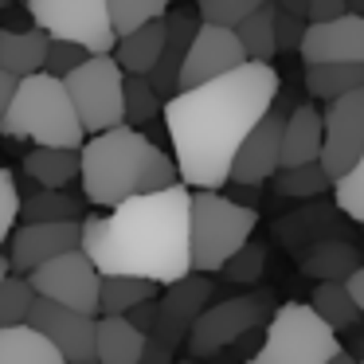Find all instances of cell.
Segmentation results:
<instances>
[{"instance_id": "obj_24", "label": "cell", "mask_w": 364, "mask_h": 364, "mask_svg": "<svg viewBox=\"0 0 364 364\" xmlns=\"http://www.w3.org/2000/svg\"><path fill=\"white\" fill-rule=\"evenodd\" d=\"M24 173L43 188H71L79 181V149L67 145H36L24 157Z\"/></svg>"}, {"instance_id": "obj_38", "label": "cell", "mask_w": 364, "mask_h": 364, "mask_svg": "<svg viewBox=\"0 0 364 364\" xmlns=\"http://www.w3.org/2000/svg\"><path fill=\"white\" fill-rule=\"evenodd\" d=\"M87 55H90V51L82 48V43H75V40H55V36H51V40H48V51H43V71L63 79V75L71 71V67H79Z\"/></svg>"}, {"instance_id": "obj_49", "label": "cell", "mask_w": 364, "mask_h": 364, "mask_svg": "<svg viewBox=\"0 0 364 364\" xmlns=\"http://www.w3.org/2000/svg\"><path fill=\"white\" fill-rule=\"evenodd\" d=\"M9 270H12V267H9V255H0V278L9 274Z\"/></svg>"}, {"instance_id": "obj_44", "label": "cell", "mask_w": 364, "mask_h": 364, "mask_svg": "<svg viewBox=\"0 0 364 364\" xmlns=\"http://www.w3.org/2000/svg\"><path fill=\"white\" fill-rule=\"evenodd\" d=\"M0 28H32L28 4H24V9H12V12H9V4H4V9H0Z\"/></svg>"}, {"instance_id": "obj_51", "label": "cell", "mask_w": 364, "mask_h": 364, "mask_svg": "<svg viewBox=\"0 0 364 364\" xmlns=\"http://www.w3.org/2000/svg\"><path fill=\"white\" fill-rule=\"evenodd\" d=\"M4 4H12V0H0V9H4Z\"/></svg>"}, {"instance_id": "obj_34", "label": "cell", "mask_w": 364, "mask_h": 364, "mask_svg": "<svg viewBox=\"0 0 364 364\" xmlns=\"http://www.w3.org/2000/svg\"><path fill=\"white\" fill-rule=\"evenodd\" d=\"M32 282H28L24 274H4L0 278V325H16L28 317V309H32Z\"/></svg>"}, {"instance_id": "obj_50", "label": "cell", "mask_w": 364, "mask_h": 364, "mask_svg": "<svg viewBox=\"0 0 364 364\" xmlns=\"http://www.w3.org/2000/svg\"><path fill=\"white\" fill-rule=\"evenodd\" d=\"M356 360L364 364V341H360V345H356Z\"/></svg>"}, {"instance_id": "obj_14", "label": "cell", "mask_w": 364, "mask_h": 364, "mask_svg": "<svg viewBox=\"0 0 364 364\" xmlns=\"http://www.w3.org/2000/svg\"><path fill=\"white\" fill-rule=\"evenodd\" d=\"M298 55L301 63H364V12L306 20Z\"/></svg>"}, {"instance_id": "obj_45", "label": "cell", "mask_w": 364, "mask_h": 364, "mask_svg": "<svg viewBox=\"0 0 364 364\" xmlns=\"http://www.w3.org/2000/svg\"><path fill=\"white\" fill-rule=\"evenodd\" d=\"M345 286H348V294H353L356 309H360V317H364V267H353V274L345 278Z\"/></svg>"}, {"instance_id": "obj_32", "label": "cell", "mask_w": 364, "mask_h": 364, "mask_svg": "<svg viewBox=\"0 0 364 364\" xmlns=\"http://www.w3.org/2000/svg\"><path fill=\"white\" fill-rule=\"evenodd\" d=\"M122 110H126V122L137 129H145L161 114V95L153 90V82L145 75H126L122 79Z\"/></svg>"}, {"instance_id": "obj_26", "label": "cell", "mask_w": 364, "mask_h": 364, "mask_svg": "<svg viewBox=\"0 0 364 364\" xmlns=\"http://www.w3.org/2000/svg\"><path fill=\"white\" fill-rule=\"evenodd\" d=\"M364 87V63H306V90L309 98H329L348 95V90Z\"/></svg>"}, {"instance_id": "obj_46", "label": "cell", "mask_w": 364, "mask_h": 364, "mask_svg": "<svg viewBox=\"0 0 364 364\" xmlns=\"http://www.w3.org/2000/svg\"><path fill=\"white\" fill-rule=\"evenodd\" d=\"M12 90H16V75H9L4 67H0V114H4V106H9Z\"/></svg>"}, {"instance_id": "obj_15", "label": "cell", "mask_w": 364, "mask_h": 364, "mask_svg": "<svg viewBox=\"0 0 364 364\" xmlns=\"http://www.w3.org/2000/svg\"><path fill=\"white\" fill-rule=\"evenodd\" d=\"M278 149H282V114L274 110V102L267 106L259 122L247 129V137L239 141L235 157H231L228 181L235 184H267L270 173L278 168Z\"/></svg>"}, {"instance_id": "obj_29", "label": "cell", "mask_w": 364, "mask_h": 364, "mask_svg": "<svg viewBox=\"0 0 364 364\" xmlns=\"http://www.w3.org/2000/svg\"><path fill=\"white\" fill-rule=\"evenodd\" d=\"M82 200L67 188H36L32 196H20V220H79Z\"/></svg>"}, {"instance_id": "obj_42", "label": "cell", "mask_w": 364, "mask_h": 364, "mask_svg": "<svg viewBox=\"0 0 364 364\" xmlns=\"http://www.w3.org/2000/svg\"><path fill=\"white\" fill-rule=\"evenodd\" d=\"M176 356L173 345H165L161 337H153V333H145V345H141V360L145 364H168Z\"/></svg>"}, {"instance_id": "obj_36", "label": "cell", "mask_w": 364, "mask_h": 364, "mask_svg": "<svg viewBox=\"0 0 364 364\" xmlns=\"http://www.w3.org/2000/svg\"><path fill=\"white\" fill-rule=\"evenodd\" d=\"M262 267H267V247L255 243V239H247V243L239 247V251L220 267V274L228 278V282H243V286H251V282H259Z\"/></svg>"}, {"instance_id": "obj_22", "label": "cell", "mask_w": 364, "mask_h": 364, "mask_svg": "<svg viewBox=\"0 0 364 364\" xmlns=\"http://www.w3.org/2000/svg\"><path fill=\"white\" fill-rule=\"evenodd\" d=\"M0 364H63L59 348L36 325H0Z\"/></svg>"}, {"instance_id": "obj_48", "label": "cell", "mask_w": 364, "mask_h": 364, "mask_svg": "<svg viewBox=\"0 0 364 364\" xmlns=\"http://www.w3.org/2000/svg\"><path fill=\"white\" fill-rule=\"evenodd\" d=\"M345 9L348 12H364V0H345Z\"/></svg>"}, {"instance_id": "obj_7", "label": "cell", "mask_w": 364, "mask_h": 364, "mask_svg": "<svg viewBox=\"0 0 364 364\" xmlns=\"http://www.w3.org/2000/svg\"><path fill=\"white\" fill-rule=\"evenodd\" d=\"M274 309V294L270 290H251L228 301H208L196 314V321L184 333V353L188 356H215L223 348L239 345L243 337H251L255 329H262V321Z\"/></svg>"}, {"instance_id": "obj_23", "label": "cell", "mask_w": 364, "mask_h": 364, "mask_svg": "<svg viewBox=\"0 0 364 364\" xmlns=\"http://www.w3.org/2000/svg\"><path fill=\"white\" fill-rule=\"evenodd\" d=\"M51 36L43 28H0V67L9 75H32L43 67V51H48Z\"/></svg>"}, {"instance_id": "obj_16", "label": "cell", "mask_w": 364, "mask_h": 364, "mask_svg": "<svg viewBox=\"0 0 364 364\" xmlns=\"http://www.w3.org/2000/svg\"><path fill=\"white\" fill-rule=\"evenodd\" d=\"M208 301H212V282H208V274H200V270H188V274H181L176 282H168L165 298L157 301L153 337H161L165 345H173L176 353H181L184 333H188V325L196 321V314Z\"/></svg>"}, {"instance_id": "obj_8", "label": "cell", "mask_w": 364, "mask_h": 364, "mask_svg": "<svg viewBox=\"0 0 364 364\" xmlns=\"http://www.w3.org/2000/svg\"><path fill=\"white\" fill-rule=\"evenodd\" d=\"M122 79H126V71L118 67L114 55H87L79 67H71L63 75V87L71 95V106L87 134H98V129H110L118 122H126Z\"/></svg>"}, {"instance_id": "obj_28", "label": "cell", "mask_w": 364, "mask_h": 364, "mask_svg": "<svg viewBox=\"0 0 364 364\" xmlns=\"http://www.w3.org/2000/svg\"><path fill=\"white\" fill-rule=\"evenodd\" d=\"M235 36L243 43L247 59H267L274 63L278 43H274V0H262L255 12H247L243 20L235 24Z\"/></svg>"}, {"instance_id": "obj_11", "label": "cell", "mask_w": 364, "mask_h": 364, "mask_svg": "<svg viewBox=\"0 0 364 364\" xmlns=\"http://www.w3.org/2000/svg\"><path fill=\"white\" fill-rule=\"evenodd\" d=\"M364 157V87L337 95L321 110V168L341 176L353 161Z\"/></svg>"}, {"instance_id": "obj_17", "label": "cell", "mask_w": 364, "mask_h": 364, "mask_svg": "<svg viewBox=\"0 0 364 364\" xmlns=\"http://www.w3.org/2000/svg\"><path fill=\"white\" fill-rule=\"evenodd\" d=\"M4 243H9V267L28 274L51 255L79 247V220H24V228H12Z\"/></svg>"}, {"instance_id": "obj_39", "label": "cell", "mask_w": 364, "mask_h": 364, "mask_svg": "<svg viewBox=\"0 0 364 364\" xmlns=\"http://www.w3.org/2000/svg\"><path fill=\"white\" fill-rule=\"evenodd\" d=\"M16 220H20V188H16L9 168L0 165V243L12 235Z\"/></svg>"}, {"instance_id": "obj_5", "label": "cell", "mask_w": 364, "mask_h": 364, "mask_svg": "<svg viewBox=\"0 0 364 364\" xmlns=\"http://www.w3.org/2000/svg\"><path fill=\"white\" fill-rule=\"evenodd\" d=\"M259 212L220 188H188V267L220 274V267L255 235Z\"/></svg>"}, {"instance_id": "obj_1", "label": "cell", "mask_w": 364, "mask_h": 364, "mask_svg": "<svg viewBox=\"0 0 364 364\" xmlns=\"http://www.w3.org/2000/svg\"><path fill=\"white\" fill-rule=\"evenodd\" d=\"M278 87L282 79L274 63L247 59L215 79L168 95L161 110L176 176L188 188H223L239 141L278 98Z\"/></svg>"}, {"instance_id": "obj_25", "label": "cell", "mask_w": 364, "mask_h": 364, "mask_svg": "<svg viewBox=\"0 0 364 364\" xmlns=\"http://www.w3.org/2000/svg\"><path fill=\"white\" fill-rule=\"evenodd\" d=\"M309 306L317 309V317H321L329 329H353L356 321H360V309H356L353 294H348L345 278H317L314 294H309Z\"/></svg>"}, {"instance_id": "obj_27", "label": "cell", "mask_w": 364, "mask_h": 364, "mask_svg": "<svg viewBox=\"0 0 364 364\" xmlns=\"http://www.w3.org/2000/svg\"><path fill=\"white\" fill-rule=\"evenodd\" d=\"M141 298H157V282L137 274H102L98 270V314H126Z\"/></svg>"}, {"instance_id": "obj_6", "label": "cell", "mask_w": 364, "mask_h": 364, "mask_svg": "<svg viewBox=\"0 0 364 364\" xmlns=\"http://www.w3.org/2000/svg\"><path fill=\"white\" fill-rule=\"evenodd\" d=\"M255 364H353V353L341 348L337 329H329L309 301H286L270 309Z\"/></svg>"}, {"instance_id": "obj_43", "label": "cell", "mask_w": 364, "mask_h": 364, "mask_svg": "<svg viewBox=\"0 0 364 364\" xmlns=\"http://www.w3.org/2000/svg\"><path fill=\"white\" fill-rule=\"evenodd\" d=\"M345 9V0H309V20H329V16H341Z\"/></svg>"}, {"instance_id": "obj_4", "label": "cell", "mask_w": 364, "mask_h": 364, "mask_svg": "<svg viewBox=\"0 0 364 364\" xmlns=\"http://www.w3.org/2000/svg\"><path fill=\"white\" fill-rule=\"evenodd\" d=\"M0 134L20 137V141H36V145L79 149L87 129H82L79 114H75L63 79L48 75L40 67V71L16 79V90H12L9 106L0 114Z\"/></svg>"}, {"instance_id": "obj_13", "label": "cell", "mask_w": 364, "mask_h": 364, "mask_svg": "<svg viewBox=\"0 0 364 364\" xmlns=\"http://www.w3.org/2000/svg\"><path fill=\"white\" fill-rule=\"evenodd\" d=\"M239 63H247V51H243V43H239L235 28L200 20L192 40H188V51H184V59H181L176 90L208 82V79H215V75L231 71V67H239Z\"/></svg>"}, {"instance_id": "obj_10", "label": "cell", "mask_w": 364, "mask_h": 364, "mask_svg": "<svg viewBox=\"0 0 364 364\" xmlns=\"http://www.w3.org/2000/svg\"><path fill=\"white\" fill-rule=\"evenodd\" d=\"M28 282L40 298H51L59 306L82 309V314H98V267L87 259L82 247L59 251L51 259H43L40 267L28 270Z\"/></svg>"}, {"instance_id": "obj_3", "label": "cell", "mask_w": 364, "mask_h": 364, "mask_svg": "<svg viewBox=\"0 0 364 364\" xmlns=\"http://www.w3.org/2000/svg\"><path fill=\"white\" fill-rule=\"evenodd\" d=\"M176 181V161L165 157V149L129 122L98 129L79 145V184L87 204L95 208H110L134 192L168 188Z\"/></svg>"}, {"instance_id": "obj_30", "label": "cell", "mask_w": 364, "mask_h": 364, "mask_svg": "<svg viewBox=\"0 0 364 364\" xmlns=\"http://www.w3.org/2000/svg\"><path fill=\"white\" fill-rule=\"evenodd\" d=\"M353 267H360V259H356V251L348 243H341V239H325V243H317L314 251L301 259V270H306L309 278H348Z\"/></svg>"}, {"instance_id": "obj_37", "label": "cell", "mask_w": 364, "mask_h": 364, "mask_svg": "<svg viewBox=\"0 0 364 364\" xmlns=\"http://www.w3.org/2000/svg\"><path fill=\"white\" fill-rule=\"evenodd\" d=\"M262 0H196V16L208 20V24H223L235 28L247 12H255Z\"/></svg>"}, {"instance_id": "obj_35", "label": "cell", "mask_w": 364, "mask_h": 364, "mask_svg": "<svg viewBox=\"0 0 364 364\" xmlns=\"http://www.w3.org/2000/svg\"><path fill=\"white\" fill-rule=\"evenodd\" d=\"M333 192H337V208L348 220L364 223V157L353 161L341 176H333Z\"/></svg>"}, {"instance_id": "obj_20", "label": "cell", "mask_w": 364, "mask_h": 364, "mask_svg": "<svg viewBox=\"0 0 364 364\" xmlns=\"http://www.w3.org/2000/svg\"><path fill=\"white\" fill-rule=\"evenodd\" d=\"M145 333L126 321V314H95V360L98 364H141Z\"/></svg>"}, {"instance_id": "obj_31", "label": "cell", "mask_w": 364, "mask_h": 364, "mask_svg": "<svg viewBox=\"0 0 364 364\" xmlns=\"http://www.w3.org/2000/svg\"><path fill=\"white\" fill-rule=\"evenodd\" d=\"M270 181L282 196H317L333 184V176L321 168V161H306V165H286V168L278 165L270 173Z\"/></svg>"}, {"instance_id": "obj_41", "label": "cell", "mask_w": 364, "mask_h": 364, "mask_svg": "<svg viewBox=\"0 0 364 364\" xmlns=\"http://www.w3.org/2000/svg\"><path fill=\"white\" fill-rule=\"evenodd\" d=\"M126 321L134 325L137 333H153V325H157V298L134 301V306L126 309Z\"/></svg>"}, {"instance_id": "obj_18", "label": "cell", "mask_w": 364, "mask_h": 364, "mask_svg": "<svg viewBox=\"0 0 364 364\" xmlns=\"http://www.w3.org/2000/svg\"><path fill=\"white\" fill-rule=\"evenodd\" d=\"M165 40H161V55L157 63L145 71V79L153 82V90L161 95V102H165L168 95H176V75H181V59L184 51H188V40L192 32H196L200 16L196 9H165Z\"/></svg>"}, {"instance_id": "obj_33", "label": "cell", "mask_w": 364, "mask_h": 364, "mask_svg": "<svg viewBox=\"0 0 364 364\" xmlns=\"http://www.w3.org/2000/svg\"><path fill=\"white\" fill-rule=\"evenodd\" d=\"M173 0H106V16H110L114 36L129 32V28L145 24V20H157L165 16V9Z\"/></svg>"}, {"instance_id": "obj_12", "label": "cell", "mask_w": 364, "mask_h": 364, "mask_svg": "<svg viewBox=\"0 0 364 364\" xmlns=\"http://www.w3.org/2000/svg\"><path fill=\"white\" fill-rule=\"evenodd\" d=\"M24 321L36 325V329H40L43 337L59 348L63 364H90V360H95V314L59 306V301L40 298V294H36Z\"/></svg>"}, {"instance_id": "obj_47", "label": "cell", "mask_w": 364, "mask_h": 364, "mask_svg": "<svg viewBox=\"0 0 364 364\" xmlns=\"http://www.w3.org/2000/svg\"><path fill=\"white\" fill-rule=\"evenodd\" d=\"M282 12H294V16H306L309 20V0H274Z\"/></svg>"}, {"instance_id": "obj_40", "label": "cell", "mask_w": 364, "mask_h": 364, "mask_svg": "<svg viewBox=\"0 0 364 364\" xmlns=\"http://www.w3.org/2000/svg\"><path fill=\"white\" fill-rule=\"evenodd\" d=\"M301 32H306V16L282 12V9L274 4V43H278V51H298Z\"/></svg>"}, {"instance_id": "obj_9", "label": "cell", "mask_w": 364, "mask_h": 364, "mask_svg": "<svg viewBox=\"0 0 364 364\" xmlns=\"http://www.w3.org/2000/svg\"><path fill=\"white\" fill-rule=\"evenodd\" d=\"M36 28H43L55 40H75L90 55H110L114 28L106 16V0H24Z\"/></svg>"}, {"instance_id": "obj_2", "label": "cell", "mask_w": 364, "mask_h": 364, "mask_svg": "<svg viewBox=\"0 0 364 364\" xmlns=\"http://www.w3.org/2000/svg\"><path fill=\"white\" fill-rule=\"evenodd\" d=\"M79 247L102 274H137L157 286L188 274V184L110 204V215L79 220Z\"/></svg>"}, {"instance_id": "obj_19", "label": "cell", "mask_w": 364, "mask_h": 364, "mask_svg": "<svg viewBox=\"0 0 364 364\" xmlns=\"http://www.w3.org/2000/svg\"><path fill=\"white\" fill-rule=\"evenodd\" d=\"M321 157V110L309 102L294 106L290 118H282V149H278V165H306V161Z\"/></svg>"}, {"instance_id": "obj_21", "label": "cell", "mask_w": 364, "mask_h": 364, "mask_svg": "<svg viewBox=\"0 0 364 364\" xmlns=\"http://www.w3.org/2000/svg\"><path fill=\"white\" fill-rule=\"evenodd\" d=\"M161 40H165V20L157 16V20H145V24L122 32L118 40H114L110 55L118 59V67L126 75H145L161 55Z\"/></svg>"}, {"instance_id": "obj_52", "label": "cell", "mask_w": 364, "mask_h": 364, "mask_svg": "<svg viewBox=\"0 0 364 364\" xmlns=\"http://www.w3.org/2000/svg\"><path fill=\"white\" fill-rule=\"evenodd\" d=\"M20 4H24V0H20Z\"/></svg>"}]
</instances>
